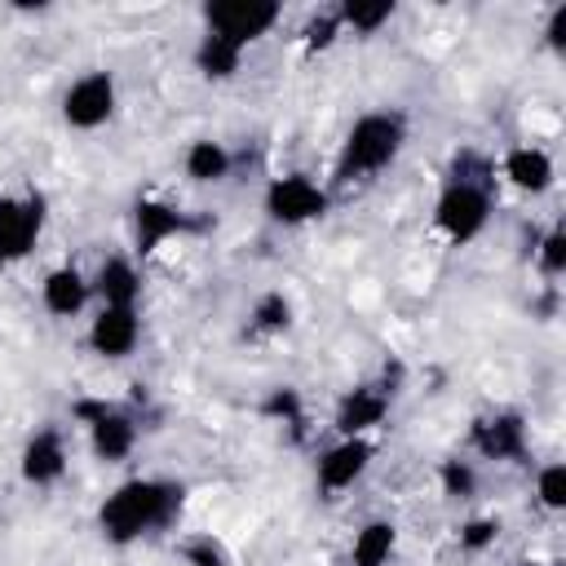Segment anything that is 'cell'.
Segmentation results:
<instances>
[{"instance_id":"ac0fdd59","label":"cell","mask_w":566,"mask_h":566,"mask_svg":"<svg viewBox=\"0 0 566 566\" xmlns=\"http://www.w3.org/2000/svg\"><path fill=\"white\" fill-rule=\"evenodd\" d=\"M394 553V526L389 522H367L354 539V566H385Z\"/></svg>"},{"instance_id":"4fadbf2b","label":"cell","mask_w":566,"mask_h":566,"mask_svg":"<svg viewBox=\"0 0 566 566\" xmlns=\"http://www.w3.org/2000/svg\"><path fill=\"white\" fill-rule=\"evenodd\" d=\"M385 407H389V398L380 389H354L340 402V411H336V429L345 438H363V429H371V424L385 420Z\"/></svg>"},{"instance_id":"83f0119b","label":"cell","mask_w":566,"mask_h":566,"mask_svg":"<svg viewBox=\"0 0 566 566\" xmlns=\"http://www.w3.org/2000/svg\"><path fill=\"white\" fill-rule=\"evenodd\" d=\"M265 411H270V416H279V420H287V424L296 429V438H301V402H296V394H292V389H279V394H270Z\"/></svg>"},{"instance_id":"ffe728a7","label":"cell","mask_w":566,"mask_h":566,"mask_svg":"<svg viewBox=\"0 0 566 566\" xmlns=\"http://www.w3.org/2000/svg\"><path fill=\"white\" fill-rule=\"evenodd\" d=\"M186 172L195 181H221L230 172V155L221 142H195L190 155H186Z\"/></svg>"},{"instance_id":"9a60e30c","label":"cell","mask_w":566,"mask_h":566,"mask_svg":"<svg viewBox=\"0 0 566 566\" xmlns=\"http://www.w3.org/2000/svg\"><path fill=\"white\" fill-rule=\"evenodd\" d=\"M84 296H88V283L80 279V270L75 265H62V270H53L49 279H44V305L53 310V314H75L80 305H84Z\"/></svg>"},{"instance_id":"e0dca14e","label":"cell","mask_w":566,"mask_h":566,"mask_svg":"<svg viewBox=\"0 0 566 566\" xmlns=\"http://www.w3.org/2000/svg\"><path fill=\"white\" fill-rule=\"evenodd\" d=\"M504 172H509V181L522 186V190H544V186L553 181V164H548V155H544V150H531V146L513 150V155L504 159Z\"/></svg>"},{"instance_id":"52a82bcc","label":"cell","mask_w":566,"mask_h":566,"mask_svg":"<svg viewBox=\"0 0 566 566\" xmlns=\"http://www.w3.org/2000/svg\"><path fill=\"white\" fill-rule=\"evenodd\" d=\"M111 111H115V84H111L106 71H93V75L75 80L66 102H62V115H66L71 128H97V124L111 119Z\"/></svg>"},{"instance_id":"277c9868","label":"cell","mask_w":566,"mask_h":566,"mask_svg":"<svg viewBox=\"0 0 566 566\" xmlns=\"http://www.w3.org/2000/svg\"><path fill=\"white\" fill-rule=\"evenodd\" d=\"M486 212H491V199L482 186H464V181H451L438 199V230L451 239V243H469L482 226H486Z\"/></svg>"},{"instance_id":"d6986e66","label":"cell","mask_w":566,"mask_h":566,"mask_svg":"<svg viewBox=\"0 0 566 566\" xmlns=\"http://www.w3.org/2000/svg\"><path fill=\"white\" fill-rule=\"evenodd\" d=\"M239 44H230V40H221V35H203V44H199V53H195V62H199V71L203 75H212V80H226V75H234L239 71Z\"/></svg>"},{"instance_id":"8fae6325","label":"cell","mask_w":566,"mask_h":566,"mask_svg":"<svg viewBox=\"0 0 566 566\" xmlns=\"http://www.w3.org/2000/svg\"><path fill=\"white\" fill-rule=\"evenodd\" d=\"M473 442L482 455L491 460H522L526 455V429H522V416L504 411V416H491L473 429Z\"/></svg>"},{"instance_id":"f1b7e54d","label":"cell","mask_w":566,"mask_h":566,"mask_svg":"<svg viewBox=\"0 0 566 566\" xmlns=\"http://www.w3.org/2000/svg\"><path fill=\"white\" fill-rule=\"evenodd\" d=\"M539 265H544L548 274H562V265H566V234H562V230H553V234L544 239V252H539Z\"/></svg>"},{"instance_id":"7402d4cb","label":"cell","mask_w":566,"mask_h":566,"mask_svg":"<svg viewBox=\"0 0 566 566\" xmlns=\"http://www.w3.org/2000/svg\"><path fill=\"white\" fill-rule=\"evenodd\" d=\"M287 318H292V305H287L283 292L261 296L256 310H252V327H256V332H279V327H287Z\"/></svg>"},{"instance_id":"44dd1931","label":"cell","mask_w":566,"mask_h":566,"mask_svg":"<svg viewBox=\"0 0 566 566\" xmlns=\"http://www.w3.org/2000/svg\"><path fill=\"white\" fill-rule=\"evenodd\" d=\"M336 13H340V27L349 22L354 31H376L380 22H389V18H394V4H389V0H376V4H363V0H345Z\"/></svg>"},{"instance_id":"f546056e","label":"cell","mask_w":566,"mask_h":566,"mask_svg":"<svg viewBox=\"0 0 566 566\" xmlns=\"http://www.w3.org/2000/svg\"><path fill=\"white\" fill-rule=\"evenodd\" d=\"M548 44H553V49H562V44H566V4H562V9H553V18H548Z\"/></svg>"},{"instance_id":"3957f363","label":"cell","mask_w":566,"mask_h":566,"mask_svg":"<svg viewBox=\"0 0 566 566\" xmlns=\"http://www.w3.org/2000/svg\"><path fill=\"white\" fill-rule=\"evenodd\" d=\"M203 18H208V35H221V40L243 49L248 40L265 35L279 22V4H270V0H221V4H208Z\"/></svg>"},{"instance_id":"6da1fadb","label":"cell","mask_w":566,"mask_h":566,"mask_svg":"<svg viewBox=\"0 0 566 566\" xmlns=\"http://www.w3.org/2000/svg\"><path fill=\"white\" fill-rule=\"evenodd\" d=\"M186 486L177 482H124L106 504H102V531L111 544H133L137 535H146L150 526L172 522V513L181 509Z\"/></svg>"},{"instance_id":"ba28073f","label":"cell","mask_w":566,"mask_h":566,"mask_svg":"<svg viewBox=\"0 0 566 566\" xmlns=\"http://www.w3.org/2000/svg\"><path fill=\"white\" fill-rule=\"evenodd\" d=\"M75 416L88 420V429H93V451H97L102 460H124V455L133 451L137 424H133L124 411H115V407H106V402H75Z\"/></svg>"},{"instance_id":"484cf974","label":"cell","mask_w":566,"mask_h":566,"mask_svg":"<svg viewBox=\"0 0 566 566\" xmlns=\"http://www.w3.org/2000/svg\"><path fill=\"white\" fill-rule=\"evenodd\" d=\"M442 486H447V495H473V486H478V478H473V469L469 464H460V460H447L442 464Z\"/></svg>"},{"instance_id":"cb8c5ba5","label":"cell","mask_w":566,"mask_h":566,"mask_svg":"<svg viewBox=\"0 0 566 566\" xmlns=\"http://www.w3.org/2000/svg\"><path fill=\"white\" fill-rule=\"evenodd\" d=\"M539 500H544L548 509H566V469H562V464H548V469L539 473Z\"/></svg>"},{"instance_id":"2e32d148","label":"cell","mask_w":566,"mask_h":566,"mask_svg":"<svg viewBox=\"0 0 566 566\" xmlns=\"http://www.w3.org/2000/svg\"><path fill=\"white\" fill-rule=\"evenodd\" d=\"M97 292L106 296V305H133L137 292H142V279H137V270L124 256H111L97 270Z\"/></svg>"},{"instance_id":"5b68a950","label":"cell","mask_w":566,"mask_h":566,"mask_svg":"<svg viewBox=\"0 0 566 566\" xmlns=\"http://www.w3.org/2000/svg\"><path fill=\"white\" fill-rule=\"evenodd\" d=\"M44 221V199H0V261H22L35 248Z\"/></svg>"},{"instance_id":"5bb4252c","label":"cell","mask_w":566,"mask_h":566,"mask_svg":"<svg viewBox=\"0 0 566 566\" xmlns=\"http://www.w3.org/2000/svg\"><path fill=\"white\" fill-rule=\"evenodd\" d=\"M133 212H137V248L142 252H155L168 234L186 230V217L172 212V208H164V203H155V199H137Z\"/></svg>"},{"instance_id":"8992f818","label":"cell","mask_w":566,"mask_h":566,"mask_svg":"<svg viewBox=\"0 0 566 566\" xmlns=\"http://www.w3.org/2000/svg\"><path fill=\"white\" fill-rule=\"evenodd\" d=\"M327 208V195L310 181V177H279L270 190H265V212L283 226H301V221H314L323 217Z\"/></svg>"},{"instance_id":"9c48e42d","label":"cell","mask_w":566,"mask_h":566,"mask_svg":"<svg viewBox=\"0 0 566 566\" xmlns=\"http://www.w3.org/2000/svg\"><path fill=\"white\" fill-rule=\"evenodd\" d=\"M137 310L133 305H106L97 318H93V332H88V345L102 354V358H124L133 354L137 345Z\"/></svg>"},{"instance_id":"7c38bea8","label":"cell","mask_w":566,"mask_h":566,"mask_svg":"<svg viewBox=\"0 0 566 566\" xmlns=\"http://www.w3.org/2000/svg\"><path fill=\"white\" fill-rule=\"evenodd\" d=\"M62 469H66L62 438H57L53 429L35 433V438L27 442V451H22V478H27V482H35V486H44V482H57V478H62Z\"/></svg>"},{"instance_id":"4316f807","label":"cell","mask_w":566,"mask_h":566,"mask_svg":"<svg viewBox=\"0 0 566 566\" xmlns=\"http://www.w3.org/2000/svg\"><path fill=\"white\" fill-rule=\"evenodd\" d=\"M336 31H340V13H318V18L305 27V44H310V49H327V44L336 40Z\"/></svg>"},{"instance_id":"d4e9b609","label":"cell","mask_w":566,"mask_h":566,"mask_svg":"<svg viewBox=\"0 0 566 566\" xmlns=\"http://www.w3.org/2000/svg\"><path fill=\"white\" fill-rule=\"evenodd\" d=\"M495 535H500V522L495 517H473V522H464V531H460V548H486V544H495Z\"/></svg>"},{"instance_id":"30bf717a","label":"cell","mask_w":566,"mask_h":566,"mask_svg":"<svg viewBox=\"0 0 566 566\" xmlns=\"http://www.w3.org/2000/svg\"><path fill=\"white\" fill-rule=\"evenodd\" d=\"M371 460V442L367 438H345L340 447H332L323 460H318V486L323 491H345L354 486V478L367 469Z\"/></svg>"},{"instance_id":"603a6c76","label":"cell","mask_w":566,"mask_h":566,"mask_svg":"<svg viewBox=\"0 0 566 566\" xmlns=\"http://www.w3.org/2000/svg\"><path fill=\"white\" fill-rule=\"evenodd\" d=\"M181 557H186L190 566H226V548H221L212 535H199V539H190V544L181 548Z\"/></svg>"},{"instance_id":"7a4b0ae2","label":"cell","mask_w":566,"mask_h":566,"mask_svg":"<svg viewBox=\"0 0 566 566\" xmlns=\"http://www.w3.org/2000/svg\"><path fill=\"white\" fill-rule=\"evenodd\" d=\"M402 146V119L398 115H363L349 137H345V150H340V164H336V177L340 181H354L363 172H376L385 168Z\"/></svg>"}]
</instances>
